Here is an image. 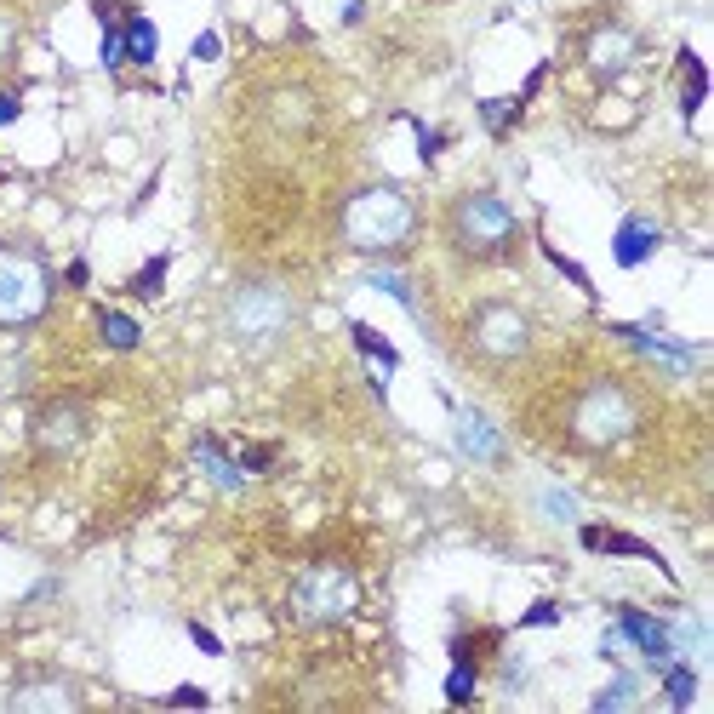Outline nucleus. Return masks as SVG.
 I'll list each match as a JSON object with an SVG mask.
<instances>
[{"instance_id": "4", "label": "nucleus", "mask_w": 714, "mask_h": 714, "mask_svg": "<svg viewBox=\"0 0 714 714\" xmlns=\"http://www.w3.org/2000/svg\"><path fill=\"white\" fill-rule=\"evenodd\" d=\"M572 435L583 440V446H617V440L635 435V400H629V389H617V383H595L589 395L577 400L572 412Z\"/></svg>"}, {"instance_id": "25", "label": "nucleus", "mask_w": 714, "mask_h": 714, "mask_svg": "<svg viewBox=\"0 0 714 714\" xmlns=\"http://www.w3.org/2000/svg\"><path fill=\"white\" fill-rule=\"evenodd\" d=\"M543 503H549V515H560V520H572V515H577V503H572V497H560V492H549Z\"/></svg>"}, {"instance_id": "10", "label": "nucleus", "mask_w": 714, "mask_h": 714, "mask_svg": "<svg viewBox=\"0 0 714 714\" xmlns=\"http://www.w3.org/2000/svg\"><path fill=\"white\" fill-rule=\"evenodd\" d=\"M583 63H589V69H595L600 80L623 75V69L635 63V35H629L623 23H600L595 35L583 40Z\"/></svg>"}, {"instance_id": "8", "label": "nucleus", "mask_w": 714, "mask_h": 714, "mask_svg": "<svg viewBox=\"0 0 714 714\" xmlns=\"http://www.w3.org/2000/svg\"><path fill=\"white\" fill-rule=\"evenodd\" d=\"M617 635H623V646H640V657H646L652 669H669V657H675L669 623H657V617L635 612V606H623V612H617Z\"/></svg>"}, {"instance_id": "15", "label": "nucleus", "mask_w": 714, "mask_h": 714, "mask_svg": "<svg viewBox=\"0 0 714 714\" xmlns=\"http://www.w3.org/2000/svg\"><path fill=\"white\" fill-rule=\"evenodd\" d=\"M635 697H640V680L635 675H617L606 692L595 697V714H612V709H635Z\"/></svg>"}, {"instance_id": "7", "label": "nucleus", "mask_w": 714, "mask_h": 714, "mask_svg": "<svg viewBox=\"0 0 714 714\" xmlns=\"http://www.w3.org/2000/svg\"><path fill=\"white\" fill-rule=\"evenodd\" d=\"M526 343H532V326H526V315L520 309H509V303H486L475 315V349L492 360H515L526 355Z\"/></svg>"}, {"instance_id": "18", "label": "nucleus", "mask_w": 714, "mask_h": 714, "mask_svg": "<svg viewBox=\"0 0 714 714\" xmlns=\"http://www.w3.org/2000/svg\"><path fill=\"white\" fill-rule=\"evenodd\" d=\"M366 286H377V292H389V298H395L400 309H406V315H417V298H412V286H406V280H400V275H389V269H372V275H366Z\"/></svg>"}, {"instance_id": "3", "label": "nucleus", "mask_w": 714, "mask_h": 714, "mask_svg": "<svg viewBox=\"0 0 714 714\" xmlns=\"http://www.w3.org/2000/svg\"><path fill=\"white\" fill-rule=\"evenodd\" d=\"M46 303H52V269L23 246H0V326H29L46 315Z\"/></svg>"}, {"instance_id": "19", "label": "nucleus", "mask_w": 714, "mask_h": 714, "mask_svg": "<svg viewBox=\"0 0 714 714\" xmlns=\"http://www.w3.org/2000/svg\"><path fill=\"white\" fill-rule=\"evenodd\" d=\"M663 675H669V703H675V709H686V703H692V692H697V675L686 669V663H675V657H669V669H663Z\"/></svg>"}, {"instance_id": "16", "label": "nucleus", "mask_w": 714, "mask_h": 714, "mask_svg": "<svg viewBox=\"0 0 714 714\" xmlns=\"http://www.w3.org/2000/svg\"><path fill=\"white\" fill-rule=\"evenodd\" d=\"M126 58H132V63H155V23H149V18L126 23Z\"/></svg>"}, {"instance_id": "9", "label": "nucleus", "mask_w": 714, "mask_h": 714, "mask_svg": "<svg viewBox=\"0 0 714 714\" xmlns=\"http://www.w3.org/2000/svg\"><path fill=\"white\" fill-rule=\"evenodd\" d=\"M35 440L40 452H80V440H86V412H80L75 400H58V406H46V412L35 417Z\"/></svg>"}, {"instance_id": "27", "label": "nucleus", "mask_w": 714, "mask_h": 714, "mask_svg": "<svg viewBox=\"0 0 714 714\" xmlns=\"http://www.w3.org/2000/svg\"><path fill=\"white\" fill-rule=\"evenodd\" d=\"M195 58H218V35H200L195 40Z\"/></svg>"}, {"instance_id": "6", "label": "nucleus", "mask_w": 714, "mask_h": 714, "mask_svg": "<svg viewBox=\"0 0 714 714\" xmlns=\"http://www.w3.org/2000/svg\"><path fill=\"white\" fill-rule=\"evenodd\" d=\"M457 246L463 252H475V258H492V252H503L509 240H515V212L503 206L497 195H463L457 200Z\"/></svg>"}, {"instance_id": "13", "label": "nucleus", "mask_w": 714, "mask_h": 714, "mask_svg": "<svg viewBox=\"0 0 714 714\" xmlns=\"http://www.w3.org/2000/svg\"><path fill=\"white\" fill-rule=\"evenodd\" d=\"M657 223H646V218H623V229H617V240H612V252H617V263L623 269H640V263L657 252Z\"/></svg>"}, {"instance_id": "21", "label": "nucleus", "mask_w": 714, "mask_h": 714, "mask_svg": "<svg viewBox=\"0 0 714 714\" xmlns=\"http://www.w3.org/2000/svg\"><path fill=\"white\" fill-rule=\"evenodd\" d=\"M520 103L503 98V103H480V115H486V126H509V115H515Z\"/></svg>"}, {"instance_id": "23", "label": "nucleus", "mask_w": 714, "mask_h": 714, "mask_svg": "<svg viewBox=\"0 0 714 714\" xmlns=\"http://www.w3.org/2000/svg\"><path fill=\"white\" fill-rule=\"evenodd\" d=\"M446 692H452V703H463V697L475 692V675H469V663H457V675H452V686H446Z\"/></svg>"}, {"instance_id": "29", "label": "nucleus", "mask_w": 714, "mask_h": 714, "mask_svg": "<svg viewBox=\"0 0 714 714\" xmlns=\"http://www.w3.org/2000/svg\"><path fill=\"white\" fill-rule=\"evenodd\" d=\"M6 52H12V23L0 18V58H6Z\"/></svg>"}, {"instance_id": "1", "label": "nucleus", "mask_w": 714, "mask_h": 714, "mask_svg": "<svg viewBox=\"0 0 714 714\" xmlns=\"http://www.w3.org/2000/svg\"><path fill=\"white\" fill-rule=\"evenodd\" d=\"M412 200L389 189V183H377V189H360L349 206H343V240L355 246V252H395L400 240L412 235Z\"/></svg>"}, {"instance_id": "14", "label": "nucleus", "mask_w": 714, "mask_h": 714, "mask_svg": "<svg viewBox=\"0 0 714 714\" xmlns=\"http://www.w3.org/2000/svg\"><path fill=\"white\" fill-rule=\"evenodd\" d=\"M195 463H200V475L212 480V486H223V492H240V486H246V469L223 457L218 440H200V446H195Z\"/></svg>"}, {"instance_id": "5", "label": "nucleus", "mask_w": 714, "mask_h": 714, "mask_svg": "<svg viewBox=\"0 0 714 714\" xmlns=\"http://www.w3.org/2000/svg\"><path fill=\"white\" fill-rule=\"evenodd\" d=\"M360 606V583L355 572H343V566H309L298 577V589H292V612L303 623H338Z\"/></svg>"}, {"instance_id": "12", "label": "nucleus", "mask_w": 714, "mask_h": 714, "mask_svg": "<svg viewBox=\"0 0 714 714\" xmlns=\"http://www.w3.org/2000/svg\"><path fill=\"white\" fill-rule=\"evenodd\" d=\"M12 709L18 714H69V709H80V692L69 680H29V686L12 692Z\"/></svg>"}, {"instance_id": "2", "label": "nucleus", "mask_w": 714, "mask_h": 714, "mask_svg": "<svg viewBox=\"0 0 714 714\" xmlns=\"http://www.w3.org/2000/svg\"><path fill=\"white\" fill-rule=\"evenodd\" d=\"M292 326V292L275 286V280H246L229 298V332H235L246 349H269V343L286 338Z\"/></svg>"}, {"instance_id": "28", "label": "nucleus", "mask_w": 714, "mask_h": 714, "mask_svg": "<svg viewBox=\"0 0 714 714\" xmlns=\"http://www.w3.org/2000/svg\"><path fill=\"white\" fill-rule=\"evenodd\" d=\"M526 623H537V629H543V623H555V606H532V612H526Z\"/></svg>"}, {"instance_id": "22", "label": "nucleus", "mask_w": 714, "mask_h": 714, "mask_svg": "<svg viewBox=\"0 0 714 714\" xmlns=\"http://www.w3.org/2000/svg\"><path fill=\"white\" fill-rule=\"evenodd\" d=\"M120 58H126V35H120V29H109V35H103V63H109V69H120Z\"/></svg>"}, {"instance_id": "24", "label": "nucleus", "mask_w": 714, "mask_h": 714, "mask_svg": "<svg viewBox=\"0 0 714 714\" xmlns=\"http://www.w3.org/2000/svg\"><path fill=\"white\" fill-rule=\"evenodd\" d=\"M160 275H166V258H155V263H149V269H143V275H138V292H143V298H155Z\"/></svg>"}, {"instance_id": "17", "label": "nucleus", "mask_w": 714, "mask_h": 714, "mask_svg": "<svg viewBox=\"0 0 714 714\" xmlns=\"http://www.w3.org/2000/svg\"><path fill=\"white\" fill-rule=\"evenodd\" d=\"M103 343H109V349H138V320L109 309V315H103Z\"/></svg>"}, {"instance_id": "26", "label": "nucleus", "mask_w": 714, "mask_h": 714, "mask_svg": "<svg viewBox=\"0 0 714 714\" xmlns=\"http://www.w3.org/2000/svg\"><path fill=\"white\" fill-rule=\"evenodd\" d=\"M18 120V92H0V126H12Z\"/></svg>"}, {"instance_id": "20", "label": "nucleus", "mask_w": 714, "mask_h": 714, "mask_svg": "<svg viewBox=\"0 0 714 714\" xmlns=\"http://www.w3.org/2000/svg\"><path fill=\"white\" fill-rule=\"evenodd\" d=\"M355 338H360V349H366L372 360H383V366H395V349H389V343L377 338L372 326H355Z\"/></svg>"}, {"instance_id": "11", "label": "nucleus", "mask_w": 714, "mask_h": 714, "mask_svg": "<svg viewBox=\"0 0 714 714\" xmlns=\"http://www.w3.org/2000/svg\"><path fill=\"white\" fill-rule=\"evenodd\" d=\"M452 435H457V452L469 457V463H497L503 457V440H497V423L486 412H463L452 417Z\"/></svg>"}]
</instances>
